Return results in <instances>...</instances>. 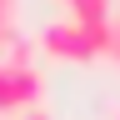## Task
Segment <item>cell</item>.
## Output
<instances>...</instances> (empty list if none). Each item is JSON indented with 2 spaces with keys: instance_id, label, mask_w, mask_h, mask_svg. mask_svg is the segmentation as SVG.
<instances>
[{
  "instance_id": "cell-1",
  "label": "cell",
  "mask_w": 120,
  "mask_h": 120,
  "mask_svg": "<svg viewBox=\"0 0 120 120\" xmlns=\"http://www.w3.org/2000/svg\"><path fill=\"white\" fill-rule=\"evenodd\" d=\"M40 50L55 55V60H100V55H115V25H80V20H55L40 30Z\"/></svg>"
},
{
  "instance_id": "cell-2",
  "label": "cell",
  "mask_w": 120,
  "mask_h": 120,
  "mask_svg": "<svg viewBox=\"0 0 120 120\" xmlns=\"http://www.w3.org/2000/svg\"><path fill=\"white\" fill-rule=\"evenodd\" d=\"M40 100H45V75L35 65H15L0 55V115L40 110Z\"/></svg>"
},
{
  "instance_id": "cell-3",
  "label": "cell",
  "mask_w": 120,
  "mask_h": 120,
  "mask_svg": "<svg viewBox=\"0 0 120 120\" xmlns=\"http://www.w3.org/2000/svg\"><path fill=\"white\" fill-rule=\"evenodd\" d=\"M70 5V20H80V25H105L110 20V0H65Z\"/></svg>"
},
{
  "instance_id": "cell-4",
  "label": "cell",
  "mask_w": 120,
  "mask_h": 120,
  "mask_svg": "<svg viewBox=\"0 0 120 120\" xmlns=\"http://www.w3.org/2000/svg\"><path fill=\"white\" fill-rule=\"evenodd\" d=\"M15 15H20V0H0V50H10V45L20 40V30H15Z\"/></svg>"
},
{
  "instance_id": "cell-5",
  "label": "cell",
  "mask_w": 120,
  "mask_h": 120,
  "mask_svg": "<svg viewBox=\"0 0 120 120\" xmlns=\"http://www.w3.org/2000/svg\"><path fill=\"white\" fill-rule=\"evenodd\" d=\"M20 120H55V115H50V110H45V105H40V110H25Z\"/></svg>"
},
{
  "instance_id": "cell-6",
  "label": "cell",
  "mask_w": 120,
  "mask_h": 120,
  "mask_svg": "<svg viewBox=\"0 0 120 120\" xmlns=\"http://www.w3.org/2000/svg\"><path fill=\"white\" fill-rule=\"evenodd\" d=\"M115 60H120V25H115Z\"/></svg>"
},
{
  "instance_id": "cell-7",
  "label": "cell",
  "mask_w": 120,
  "mask_h": 120,
  "mask_svg": "<svg viewBox=\"0 0 120 120\" xmlns=\"http://www.w3.org/2000/svg\"><path fill=\"white\" fill-rule=\"evenodd\" d=\"M110 120H120V105H115V110H110Z\"/></svg>"
}]
</instances>
